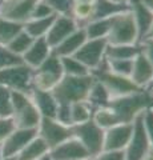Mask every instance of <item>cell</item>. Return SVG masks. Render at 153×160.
<instances>
[{
	"mask_svg": "<svg viewBox=\"0 0 153 160\" xmlns=\"http://www.w3.org/2000/svg\"><path fill=\"white\" fill-rule=\"evenodd\" d=\"M87 33L84 31V28L80 27L77 28L75 32L71 33L68 38H65L61 43H59L57 46L52 49V52L57 55L59 58H63V56H73L80 47L85 43L87 40Z\"/></svg>",
	"mask_w": 153,
	"mask_h": 160,
	"instance_id": "44dd1931",
	"label": "cell"
},
{
	"mask_svg": "<svg viewBox=\"0 0 153 160\" xmlns=\"http://www.w3.org/2000/svg\"><path fill=\"white\" fill-rule=\"evenodd\" d=\"M93 75H85V76H67L64 75L59 84L52 89L57 103L72 104L81 100H87L88 92L93 83Z\"/></svg>",
	"mask_w": 153,
	"mask_h": 160,
	"instance_id": "7a4b0ae2",
	"label": "cell"
},
{
	"mask_svg": "<svg viewBox=\"0 0 153 160\" xmlns=\"http://www.w3.org/2000/svg\"><path fill=\"white\" fill-rule=\"evenodd\" d=\"M129 8V6H122V4L113 3L111 0H96L95 2V15L93 19H103V18H111L120 13L122 11ZM92 19V20H93Z\"/></svg>",
	"mask_w": 153,
	"mask_h": 160,
	"instance_id": "f546056e",
	"label": "cell"
},
{
	"mask_svg": "<svg viewBox=\"0 0 153 160\" xmlns=\"http://www.w3.org/2000/svg\"><path fill=\"white\" fill-rule=\"evenodd\" d=\"M55 15H64V16H71L72 8L75 4V0H44Z\"/></svg>",
	"mask_w": 153,
	"mask_h": 160,
	"instance_id": "836d02e7",
	"label": "cell"
},
{
	"mask_svg": "<svg viewBox=\"0 0 153 160\" xmlns=\"http://www.w3.org/2000/svg\"><path fill=\"white\" fill-rule=\"evenodd\" d=\"M109 107L115 111L120 123H133V120L146 108L153 107V95L145 89H139L136 92L112 99Z\"/></svg>",
	"mask_w": 153,
	"mask_h": 160,
	"instance_id": "6da1fadb",
	"label": "cell"
},
{
	"mask_svg": "<svg viewBox=\"0 0 153 160\" xmlns=\"http://www.w3.org/2000/svg\"><path fill=\"white\" fill-rule=\"evenodd\" d=\"M37 135L40 136L49 147V151L59 144L65 142L73 136L72 126L60 123L55 118H41L37 127Z\"/></svg>",
	"mask_w": 153,
	"mask_h": 160,
	"instance_id": "9c48e42d",
	"label": "cell"
},
{
	"mask_svg": "<svg viewBox=\"0 0 153 160\" xmlns=\"http://www.w3.org/2000/svg\"><path fill=\"white\" fill-rule=\"evenodd\" d=\"M112 18H103V19H93L89 23L84 26V31L87 33L88 39H107L111 29Z\"/></svg>",
	"mask_w": 153,
	"mask_h": 160,
	"instance_id": "484cf974",
	"label": "cell"
},
{
	"mask_svg": "<svg viewBox=\"0 0 153 160\" xmlns=\"http://www.w3.org/2000/svg\"><path fill=\"white\" fill-rule=\"evenodd\" d=\"M55 119L59 120V122L63 123V124H67V126H72V123H71V104L59 103Z\"/></svg>",
	"mask_w": 153,
	"mask_h": 160,
	"instance_id": "60d3db41",
	"label": "cell"
},
{
	"mask_svg": "<svg viewBox=\"0 0 153 160\" xmlns=\"http://www.w3.org/2000/svg\"><path fill=\"white\" fill-rule=\"evenodd\" d=\"M141 160H153V147H151L149 149H148V152L142 156Z\"/></svg>",
	"mask_w": 153,
	"mask_h": 160,
	"instance_id": "ee69618b",
	"label": "cell"
},
{
	"mask_svg": "<svg viewBox=\"0 0 153 160\" xmlns=\"http://www.w3.org/2000/svg\"><path fill=\"white\" fill-rule=\"evenodd\" d=\"M22 63V58L15 55L7 48V46L0 44V69L7 68L9 66H15V64Z\"/></svg>",
	"mask_w": 153,
	"mask_h": 160,
	"instance_id": "8d00e7d4",
	"label": "cell"
},
{
	"mask_svg": "<svg viewBox=\"0 0 153 160\" xmlns=\"http://www.w3.org/2000/svg\"><path fill=\"white\" fill-rule=\"evenodd\" d=\"M153 76V64L148 60L144 53L140 52L132 62V71L129 78L139 88L145 89Z\"/></svg>",
	"mask_w": 153,
	"mask_h": 160,
	"instance_id": "ac0fdd59",
	"label": "cell"
},
{
	"mask_svg": "<svg viewBox=\"0 0 153 160\" xmlns=\"http://www.w3.org/2000/svg\"><path fill=\"white\" fill-rule=\"evenodd\" d=\"M129 9L133 13L137 29H139V43L145 38L153 23V12L149 11L141 0H129Z\"/></svg>",
	"mask_w": 153,
	"mask_h": 160,
	"instance_id": "ffe728a7",
	"label": "cell"
},
{
	"mask_svg": "<svg viewBox=\"0 0 153 160\" xmlns=\"http://www.w3.org/2000/svg\"><path fill=\"white\" fill-rule=\"evenodd\" d=\"M139 52V44H108L105 58L108 60H133Z\"/></svg>",
	"mask_w": 153,
	"mask_h": 160,
	"instance_id": "7402d4cb",
	"label": "cell"
},
{
	"mask_svg": "<svg viewBox=\"0 0 153 160\" xmlns=\"http://www.w3.org/2000/svg\"><path fill=\"white\" fill-rule=\"evenodd\" d=\"M64 71L60 58L55 53H51L45 62H43L32 72V88L52 91L59 82L63 79Z\"/></svg>",
	"mask_w": 153,
	"mask_h": 160,
	"instance_id": "8992f818",
	"label": "cell"
},
{
	"mask_svg": "<svg viewBox=\"0 0 153 160\" xmlns=\"http://www.w3.org/2000/svg\"><path fill=\"white\" fill-rule=\"evenodd\" d=\"M37 136V129L29 128H15L13 132L0 144L3 156H17L24 147Z\"/></svg>",
	"mask_w": 153,
	"mask_h": 160,
	"instance_id": "5bb4252c",
	"label": "cell"
},
{
	"mask_svg": "<svg viewBox=\"0 0 153 160\" xmlns=\"http://www.w3.org/2000/svg\"><path fill=\"white\" fill-rule=\"evenodd\" d=\"M39 160H53V159L51 158V155H49V153H47V155H44V156H43V158H40Z\"/></svg>",
	"mask_w": 153,
	"mask_h": 160,
	"instance_id": "681fc988",
	"label": "cell"
},
{
	"mask_svg": "<svg viewBox=\"0 0 153 160\" xmlns=\"http://www.w3.org/2000/svg\"><path fill=\"white\" fill-rule=\"evenodd\" d=\"M141 3L149 9V11L153 12V0H141Z\"/></svg>",
	"mask_w": 153,
	"mask_h": 160,
	"instance_id": "f6af8a7d",
	"label": "cell"
},
{
	"mask_svg": "<svg viewBox=\"0 0 153 160\" xmlns=\"http://www.w3.org/2000/svg\"><path fill=\"white\" fill-rule=\"evenodd\" d=\"M47 153H49V147L37 135V136L35 139H32L31 142L24 147L23 151L17 155V160H39Z\"/></svg>",
	"mask_w": 153,
	"mask_h": 160,
	"instance_id": "603a6c76",
	"label": "cell"
},
{
	"mask_svg": "<svg viewBox=\"0 0 153 160\" xmlns=\"http://www.w3.org/2000/svg\"><path fill=\"white\" fill-rule=\"evenodd\" d=\"M2 160H17V156H3Z\"/></svg>",
	"mask_w": 153,
	"mask_h": 160,
	"instance_id": "f907efd6",
	"label": "cell"
},
{
	"mask_svg": "<svg viewBox=\"0 0 153 160\" xmlns=\"http://www.w3.org/2000/svg\"><path fill=\"white\" fill-rule=\"evenodd\" d=\"M0 116H12L11 89L0 86Z\"/></svg>",
	"mask_w": 153,
	"mask_h": 160,
	"instance_id": "d590c367",
	"label": "cell"
},
{
	"mask_svg": "<svg viewBox=\"0 0 153 160\" xmlns=\"http://www.w3.org/2000/svg\"><path fill=\"white\" fill-rule=\"evenodd\" d=\"M141 52L148 58V60L153 64V40L152 39H144L139 43Z\"/></svg>",
	"mask_w": 153,
	"mask_h": 160,
	"instance_id": "7bdbcfd3",
	"label": "cell"
},
{
	"mask_svg": "<svg viewBox=\"0 0 153 160\" xmlns=\"http://www.w3.org/2000/svg\"><path fill=\"white\" fill-rule=\"evenodd\" d=\"M55 18H56V15H51V16L40 18V19H29L28 22L24 23L23 28H24V31L28 35H31L33 39L45 38Z\"/></svg>",
	"mask_w": 153,
	"mask_h": 160,
	"instance_id": "cb8c5ba5",
	"label": "cell"
},
{
	"mask_svg": "<svg viewBox=\"0 0 153 160\" xmlns=\"http://www.w3.org/2000/svg\"><path fill=\"white\" fill-rule=\"evenodd\" d=\"M144 39H152L153 40V23H152V26H151V28H149V31H148V33L145 35V38ZM142 39V40H144Z\"/></svg>",
	"mask_w": 153,
	"mask_h": 160,
	"instance_id": "7dc6e473",
	"label": "cell"
},
{
	"mask_svg": "<svg viewBox=\"0 0 153 160\" xmlns=\"http://www.w3.org/2000/svg\"><path fill=\"white\" fill-rule=\"evenodd\" d=\"M16 128L12 116H0V144L6 140Z\"/></svg>",
	"mask_w": 153,
	"mask_h": 160,
	"instance_id": "74e56055",
	"label": "cell"
},
{
	"mask_svg": "<svg viewBox=\"0 0 153 160\" xmlns=\"http://www.w3.org/2000/svg\"><path fill=\"white\" fill-rule=\"evenodd\" d=\"M51 15H55L53 11L51 9V7L44 2V0H39L33 7V11L31 15V19H40V18H47L51 16Z\"/></svg>",
	"mask_w": 153,
	"mask_h": 160,
	"instance_id": "ab89813d",
	"label": "cell"
},
{
	"mask_svg": "<svg viewBox=\"0 0 153 160\" xmlns=\"http://www.w3.org/2000/svg\"><path fill=\"white\" fill-rule=\"evenodd\" d=\"M77 28H80L77 26V23L75 22V19L72 16H64V15H56L55 20H53L51 28L47 33V42L52 47V49L55 48L59 43H61L64 39L68 38L71 33H73Z\"/></svg>",
	"mask_w": 153,
	"mask_h": 160,
	"instance_id": "9a60e30c",
	"label": "cell"
},
{
	"mask_svg": "<svg viewBox=\"0 0 153 160\" xmlns=\"http://www.w3.org/2000/svg\"><path fill=\"white\" fill-rule=\"evenodd\" d=\"M12 119L17 128L37 129L41 120V115L32 102L29 92L11 91Z\"/></svg>",
	"mask_w": 153,
	"mask_h": 160,
	"instance_id": "3957f363",
	"label": "cell"
},
{
	"mask_svg": "<svg viewBox=\"0 0 153 160\" xmlns=\"http://www.w3.org/2000/svg\"><path fill=\"white\" fill-rule=\"evenodd\" d=\"M92 120L100 128L104 129V131H105V129H108V128L113 127V126H116V124H120V120H118L117 115L115 113V111H113L109 106L95 108Z\"/></svg>",
	"mask_w": 153,
	"mask_h": 160,
	"instance_id": "f1b7e54d",
	"label": "cell"
},
{
	"mask_svg": "<svg viewBox=\"0 0 153 160\" xmlns=\"http://www.w3.org/2000/svg\"><path fill=\"white\" fill-rule=\"evenodd\" d=\"M72 132L73 136L85 147L91 158L104 149V129L98 127L93 120L72 126Z\"/></svg>",
	"mask_w": 153,
	"mask_h": 160,
	"instance_id": "52a82bcc",
	"label": "cell"
},
{
	"mask_svg": "<svg viewBox=\"0 0 153 160\" xmlns=\"http://www.w3.org/2000/svg\"><path fill=\"white\" fill-rule=\"evenodd\" d=\"M84 160H91V158H88V159H84Z\"/></svg>",
	"mask_w": 153,
	"mask_h": 160,
	"instance_id": "f5cc1de1",
	"label": "cell"
},
{
	"mask_svg": "<svg viewBox=\"0 0 153 160\" xmlns=\"http://www.w3.org/2000/svg\"><path fill=\"white\" fill-rule=\"evenodd\" d=\"M107 46H108L107 39H87L85 43L83 44L80 49L73 56L77 60H80L84 66L92 72L104 62Z\"/></svg>",
	"mask_w": 153,
	"mask_h": 160,
	"instance_id": "30bf717a",
	"label": "cell"
},
{
	"mask_svg": "<svg viewBox=\"0 0 153 160\" xmlns=\"http://www.w3.org/2000/svg\"><path fill=\"white\" fill-rule=\"evenodd\" d=\"M51 53H52V47L48 44L47 39L37 38V39H33L32 44L26 51V53L22 56V62L29 68L35 69L43 62H45L51 56Z\"/></svg>",
	"mask_w": 153,
	"mask_h": 160,
	"instance_id": "e0dca14e",
	"label": "cell"
},
{
	"mask_svg": "<svg viewBox=\"0 0 153 160\" xmlns=\"http://www.w3.org/2000/svg\"><path fill=\"white\" fill-rule=\"evenodd\" d=\"M145 91H148L151 95H153V76H152V80L149 82V84L146 86V88H145Z\"/></svg>",
	"mask_w": 153,
	"mask_h": 160,
	"instance_id": "bcb514c9",
	"label": "cell"
},
{
	"mask_svg": "<svg viewBox=\"0 0 153 160\" xmlns=\"http://www.w3.org/2000/svg\"><path fill=\"white\" fill-rule=\"evenodd\" d=\"M91 160H125V152L103 149L100 153H97L93 158H91Z\"/></svg>",
	"mask_w": 153,
	"mask_h": 160,
	"instance_id": "b9f144b4",
	"label": "cell"
},
{
	"mask_svg": "<svg viewBox=\"0 0 153 160\" xmlns=\"http://www.w3.org/2000/svg\"><path fill=\"white\" fill-rule=\"evenodd\" d=\"M37 2L39 0H0V16L24 24L31 19Z\"/></svg>",
	"mask_w": 153,
	"mask_h": 160,
	"instance_id": "7c38bea8",
	"label": "cell"
},
{
	"mask_svg": "<svg viewBox=\"0 0 153 160\" xmlns=\"http://www.w3.org/2000/svg\"><path fill=\"white\" fill-rule=\"evenodd\" d=\"M75 2H96V0H75Z\"/></svg>",
	"mask_w": 153,
	"mask_h": 160,
	"instance_id": "816d5d0a",
	"label": "cell"
},
{
	"mask_svg": "<svg viewBox=\"0 0 153 160\" xmlns=\"http://www.w3.org/2000/svg\"><path fill=\"white\" fill-rule=\"evenodd\" d=\"M24 24L12 22L0 16V44L7 46L11 40L23 29Z\"/></svg>",
	"mask_w": 153,
	"mask_h": 160,
	"instance_id": "1f68e13d",
	"label": "cell"
},
{
	"mask_svg": "<svg viewBox=\"0 0 153 160\" xmlns=\"http://www.w3.org/2000/svg\"><path fill=\"white\" fill-rule=\"evenodd\" d=\"M133 131L131 140L125 148V160H141L142 156L148 152V149L152 147V144L148 139V135L142 126L141 115H139L133 120Z\"/></svg>",
	"mask_w": 153,
	"mask_h": 160,
	"instance_id": "8fae6325",
	"label": "cell"
},
{
	"mask_svg": "<svg viewBox=\"0 0 153 160\" xmlns=\"http://www.w3.org/2000/svg\"><path fill=\"white\" fill-rule=\"evenodd\" d=\"M113 3H117V4H122V6H129V0H111Z\"/></svg>",
	"mask_w": 153,
	"mask_h": 160,
	"instance_id": "c3c4849f",
	"label": "cell"
},
{
	"mask_svg": "<svg viewBox=\"0 0 153 160\" xmlns=\"http://www.w3.org/2000/svg\"><path fill=\"white\" fill-rule=\"evenodd\" d=\"M49 155L53 160H84L91 158L85 147L75 136L67 139L65 142L52 148Z\"/></svg>",
	"mask_w": 153,
	"mask_h": 160,
	"instance_id": "2e32d148",
	"label": "cell"
},
{
	"mask_svg": "<svg viewBox=\"0 0 153 160\" xmlns=\"http://www.w3.org/2000/svg\"><path fill=\"white\" fill-rule=\"evenodd\" d=\"M93 111H95V108H93L87 100L72 103L71 104V123H72V126H77V124H81V123L92 120Z\"/></svg>",
	"mask_w": 153,
	"mask_h": 160,
	"instance_id": "83f0119b",
	"label": "cell"
},
{
	"mask_svg": "<svg viewBox=\"0 0 153 160\" xmlns=\"http://www.w3.org/2000/svg\"><path fill=\"white\" fill-rule=\"evenodd\" d=\"M60 60H61L64 75H67V76H85V75L92 73L75 56H63L60 58Z\"/></svg>",
	"mask_w": 153,
	"mask_h": 160,
	"instance_id": "4dcf8cb0",
	"label": "cell"
},
{
	"mask_svg": "<svg viewBox=\"0 0 153 160\" xmlns=\"http://www.w3.org/2000/svg\"><path fill=\"white\" fill-rule=\"evenodd\" d=\"M133 124L120 123L104 131V149L108 151H125L132 136Z\"/></svg>",
	"mask_w": 153,
	"mask_h": 160,
	"instance_id": "4fadbf2b",
	"label": "cell"
},
{
	"mask_svg": "<svg viewBox=\"0 0 153 160\" xmlns=\"http://www.w3.org/2000/svg\"><path fill=\"white\" fill-rule=\"evenodd\" d=\"M92 75L95 76L96 80H98V82L108 89V92L111 93L112 99L124 96V95L136 92V91H139V89H141L132 82L131 78L121 76V75L112 72L111 69L108 68L107 59H104V62H103L95 71H92Z\"/></svg>",
	"mask_w": 153,
	"mask_h": 160,
	"instance_id": "5b68a950",
	"label": "cell"
},
{
	"mask_svg": "<svg viewBox=\"0 0 153 160\" xmlns=\"http://www.w3.org/2000/svg\"><path fill=\"white\" fill-rule=\"evenodd\" d=\"M95 15V2H75L71 16L75 19L79 27L89 23Z\"/></svg>",
	"mask_w": 153,
	"mask_h": 160,
	"instance_id": "4316f807",
	"label": "cell"
},
{
	"mask_svg": "<svg viewBox=\"0 0 153 160\" xmlns=\"http://www.w3.org/2000/svg\"><path fill=\"white\" fill-rule=\"evenodd\" d=\"M132 62L133 60H108L107 59L108 68L112 72L121 75V76H128V78H129L132 71Z\"/></svg>",
	"mask_w": 153,
	"mask_h": 160,
	"instance_id": "e575fe53",
	"label": "cell"
},
{
	"mask_svg": "<svg viewBox=\"0 0 153 160\" xmlns=\"http://www.w3.org/2000/svg\"><path fill=\"white\" fill-rule=\"evenodd\" d=\"M32 72L33 69L23 62L3 68L0 69V86L7 87L11 91L29 92L32 89Z\"/></svg>",
	"mask_w": 153,
	"mask_h": 160,
	"instance_id": "ba28073f",
	"label": "cell"
},
{
	"mask_svg": "<svg viewBox=\"0 0 153 160\" xmlns=\"http://www.w3.org/2000/svg\"><path fill=\"white\" fill-rule=\"evenodd\" d=\"M108 44H139V29L129 8L112 18Z\"/></svg>",
	"mask_w": 153,
	"mask_h": 160,
	"instance_id": "277c9868",
	"label": "cell"
},
{
	"mask_svg": "<svg viewBox=\"0 0 153 160\" xmlns=\"http://www.w3.org/2000/svg\"><path fill=\"white\" fill-rule=\"evenodd\" d=\"M32 42H33V38L31 35H28L23 28L22 31L7 44V48L11 52H13L15 55H17L19 58H22L23 55L26 53L27 49L29 48V46L32 44Z\"/></svg>",
	"mask_w": 153,
	"mask_h": 160,
	"instance_id": "d6a6232c",
	"label": "cell"
},
{
	"mask_svg": "<svg viewBox=\"0 0 153 160\" xmlns=\"http://www.w3.org/2000/svg\"><path fill=\"white\" fill-rule=\"evenodd\" d=\"M141 120H142V126L148 135V139L153 147V107L146 108L144 112L141 113Z\"/></svg>",
	"mask_w": 153,
	"mask_h": 160,
	"instance_id": "f35d334b",
	"label": "cell"
},
{
	"mask_svg": "<svg viewBox=\"0 0 153 160\" xmlns=\"http://www.w3.org/2000/svg\"><path fill=\"white\" fill-rule=\"evenodd\" d=\"M32 102L35 103L37 111L40 112L41 118H55L57 111V100L52 91H44V89L32 88L29 91Z\"/></svg>",
	"mask_w": 153,
	"mask_h": 160,
	"instance_id": "d6986e66",
	"label": "cell"
},
{
	"mask_svg": "<svg viewBox=\"0 0 153 160\" xmlns=\"http://www.w3.org/2000/svg\"><path fill=\"white\" fill-rule=\"evenodd\" d=\"M111 100H112V96H111V93L108 92V89L103 86L98 80H96V79L93 80L91 89L87 96V102L89 103L93 108H98V107L109 106Z\"/></svg>",
	"mask_w": 153,
	"mask_h": 160,
	"instance_id": "d4e9b609",
	"label": "cell"
}]
</instances>
